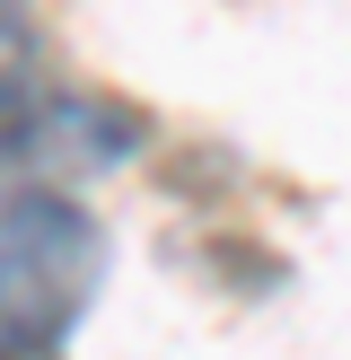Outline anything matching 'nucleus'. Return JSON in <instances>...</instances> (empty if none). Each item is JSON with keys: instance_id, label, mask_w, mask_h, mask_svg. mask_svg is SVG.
I'll use <instances>...</instances> for the list:
<instances>
[{"instance_id": "nucleus-1", "label": "nucleus", "mask_w": 351, "mask_h": 360, "mask_svg": "<svg viewBox=\"0 0 351 360\" xmlns=\"http://www.w3.org/2000/svg\"><path fill=\"white\" fill-rule=\"evenodd\" d=\"M105 290V229L62 185H0V360H53Z\"/></svg>"}]
</instances>
